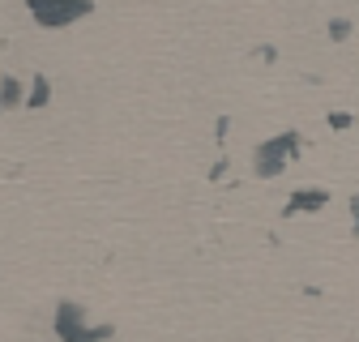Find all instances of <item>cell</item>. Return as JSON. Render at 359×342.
<instances>
[{"label":"cell","mask_w":359,"mask_h":342,"mask_svg":"<svg viewBox=\"0 0 359 342\" xmlns=\"http://www.w3.org/2000/svg\"><path fill=\"white\" fill-rule=\"evenodd\" d=\"M355 210H359V197H355ZM355 231H359V223H355Z\"/></svg>","instance_id":"obj_3"},{"label":"cell","mask_w":359,"mask_h":342,"mask_svg":"<svg viewBox=\"0 0 359 342\" xmlns=\"http://www.w3.org/2000/svg\"><path fill=\"white\" fill-rule=\"evenodd\" d=\"M26 5L43 26H65L90 13V0H26Z\"/></svg>","instance_id":"obj_1"},{"label":"cell","mask_w":359,"mask_h":342,"mask_svg":"<svg viewBox=\"0 0 359 342\" xmlns=\"http://www.w3.org/2000/svg\"><path fill=\"white\" fill-rule=\"evenodd\" d=\"M56 334H60L65 342H99V338H103V334H111V329H86V325H81V313H77L73 304H60Z\"/></svg>","instance_id":"obj_2"}]
</instances>
